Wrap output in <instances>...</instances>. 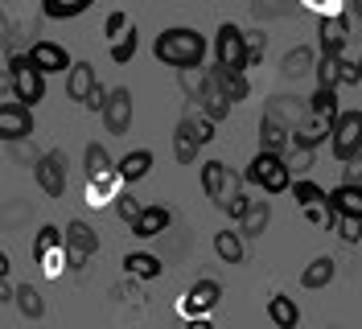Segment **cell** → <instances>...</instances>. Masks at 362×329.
<instances>
[{"label":"cell","mask_w":362,"mask_h":329,"mask_svg":"<svg viewBox=\"0 0 362 329\" xmlns=\"http://www.w3.org/2000/svg\"><path fill=\"white\" fill-rule=\"evenodd\" d=\"M153 54H157V62L181 70V66H202L206 54H210V45H206V37L198 33V29H189V25H173V29L157 33Z\"/></svg>","instance_id":"1"},{"label":"cell","mask_w":362,"mask_h":329,"mask_svg":"<svg viewBox=\"0 0 362 329\" xmlns=\"http://www.w3.org/2000/svg\"><path fill=\"white\" fill-rule=\"evenodd\" d=\"M247 181H251V185H259L268 197L293 190V169H288V156L259 149V153L251 156V165H247Z\"/></svg>","instance_id":"2"},{"label":"cell","mask_w":362,"mask_h":329,"mask_svg":"<svg viewBox=\"0 0 362 329\" xmlns=\"http://www.w3.org/2000/svg\"><path fill=\"white\" fill-rule=\"evenodd\" d=\"M8 74H13V99H21L25 108H37L45 99V79L49 74L37 70L29 54H13L8 58Z\"/></svg>","instance_id":"3"},{"label":"cell","mask_w":362,"mask_h":329,"mask_svg":"<svg viewBox=\"0 0 362 329\" xmlns=\"http://www.w3.org/2000/svg\"><path fill=\"white\" fill-rule=\"evenodd\" d=\"M218 301H223V284H218V280H210V276H202V280H194L189 292L181 296L177 313H181V317H189V321H206V317L218 308Z\"/></svg>","instance_id":"4"},{"label":"cell","mask_w":362,"mask_h":329,"mask_svg":"<svg viewBox=\"0 0 362 329\" xmlns=\"http://www.w3.org/2000/svg\"><path fill=\"white\" fill-rule=\"evenodd\" d=\"M214 62L230 70H247V33L235 21H223L214 33Z\"/></svg>","instance_id":"5"},{"label":"cell","mask_w":362,"mask_h":329,"mask_svg":"<svg viewBox=\"0 0 362 329\" xmlns=\"http://www.w3.org/2000/svg\"><path fill=\"white\" fill-rule=\"evenodd\" d=\"M136 120V99L128 87H112L107 91V103H103V128L107 136H128Z\"/></svg>","instance_id":"6"},{"label":"cell","mask_w":362,"mask_h":329,"mask_svg":"<svg viewBox=\"0 0 362 329\" xmlns=\"http://www.w3.org/2000/svg\"><path fill=\"white\" fill-rule=\"evenodd\" d=\"M33 177H37V190L45 197H62L66 194V156L58 149H49L33 161Z\"/></svg>","instance_id":"7"},{"label":"cell","mask_w":362,"mask_h":329,"mask_svg":"<svg viewBox=\"0 0 362 329\" xmlns=\"http://www.w3.org/2000/svg\"><path fill=\"white\" fill-rule=\"evenodd\" d=\"M329 144H334V156H338V161L358 153L362 149V111H338V115H334V136H329Z\"/></svg>","instance_id":"8"},{"label":"cell","mask_w":362,"mask_h":329,"mask_svg":"<svg viewBox=\"0 0 362 329\" xmlns=\"http://www.w3.org/2000/svg\"><path fill=\"white\" fill-rule=\"evenodd\" d=\"M33 136V108H25L21 99L17 103H0V140L4 144H21Z\"/></svg>","instance_id":"9"},{"label":"cell","mask_w":362,"mask_h":329,"mask_svg":"<svg viewBox=\"0 0 362 329\" xmlns=\"http://www.w3.org/2000/svg\"><path fill=\"white\" fill-rule=\"evenodd\" d=\"M329 136H334V115H317V111H309V115L293 128V144L296 149H321Z\"/></svg>","instance_id":"10"},{"label":"cell","mask_w":362,"mask_h":329,"mask_svg":"<svg viewBox=\"0 0 362 329\" xmlns=\"http://www.w3.org/2000/svg\"><path fill=\"white\" fill-rule=\"evenodd\" d=\"M346 42H350V17L346 13H334V17L317 21V45H321V54H346Z\"/></svg>","instance_id":"11"},{"label":"cell","mask_w":362,"mask_h":329,"mask_svg":"<svg viewBox=\"0 0 362 329\" xmlns=\"http://www.w3.org/2000/svg\"><path fill=\"white\" fill-rule=\"evenodd\" d=\"M173 156H177L181 165H194V161L202 156V136H198V128H194V111L181 115L177 128H173Z\"/></svg>","instance_id":"12"},{"label":"cell","mask_w":362,"mask_h":329,"mask_svg":"<svg viewBox=\"0 0 362 329\" xmlns=\"http://www.w3.org/2000/svg\"><path fill=\"white\" fill-rule=\"evenodd\" d=\"M62 235H66V251L70 255H95L99 251V231L90 226L87 219H70L66 226H62Z\"/></svg>","instance_id":"13"},{"label":"cell","mask_w":362,"mask_h":329,"mask_svg":"<svg viewBox=\"0 0 362 329\" xmlns=\"http://www.w3.org/2000/svg\"><path fill=\"white\" fill-rule=\"evenodd\" d=\"M259 149H268V153H288L293 149V128L284 120H276L272 111L259 115Z\"/></svg>","instance_id":"14"},{"label":"cell","mask_w":362,"mask_h":329,"mask_svg":"<svg viewBox=\"0 0 362 329\" xmlns=\"http://www.w3.org/2000/svg\"><path fill=\"white\" fill-rule=\"evenodd\" d=\"M29 58H33V66L45 70V74H66L70 66H74L70 62V54L58 42H33L29 45Z\"/></svg>","instance_id":"15"},{"label":"cell","mask_w":362,"mask_h":329,"mask_svg":"<svg viewBox=\"0 0 362 329\" xmlns=\"http://www.w3.org/2000/svg\"><path fill=\"white\" fill-rule=\"evenodd\" d=\"M210 74H214V83L223 87V95L230 99V103H243V99H251V79L247 70H230V66H210Z\"/></svg>","instance_id":"16"},{"label":"cell","mask_w":362,"mask_h":329,"mask_svg":"<svg viewBox=\"0 0 362 329\" xmlns=\"http://www.w3.org/2000/svg\"><path fill=\"white\" fill-rule=\"evenodd\" d=\"M268 222H272V202L268 197H251L247 210L239 214V231H243V239H259L268 231Z\"/></svg>","instance_id":"17"},{"label":"cell","mask_w":362,"mask_h":329,"mask_svg":"<svg viewBox=\"0 0 362 329\" xmlns=\"http://www.w3.org/2000/svg\"><path fill=\"white\" fill-rule=\"evenodd\" d=\"M334 276H338V260L334 255H313V260L305 263V272H300V288H309V292L329 288Z\"/></svg>","instance_id":"18"},{"label":"cell","mask_w":362,"mask_h":329,"mask_svg":"<svg viewBox=\"0 0 362 329\" xmlns=\"http://www.w3.org/2000/svg\"><path fill=\"white\" fill-rule=\"evenodd\" d=\"M334 214H350V219H362V185L358 181H338L334 194L325 197Z\"/></svg>","instance_id":"19"},{"label":"cell","mask_w":362,"mask_h":329,"mask_svg":"<svg viewBox=\"0 0 362 329\" xmlns=\"http://www.w3.org/2000/svg\"><path fill=\"white\" fill-rule=\"evenodd\" d=\"M115 173H119V181H128V185L144 181V177L153 173V153H148V149H132V153H124L119 161H115Z\"/></svg>","instance_id":"20"},{"label":"cell","mask_w":362,"mask_h":329,"mask_svg":"<svg viewBox=\"0 0 362 329\" xmlns=\"http://www.w3.org/2000/svg\"><path fill=\"white\" fill-rule=\"evenodd\" d=\"M194 108L202 111V115H210L214 124H223L226 115H230V108H235V103L226 99L223 87H218V83H214V74H210V79H206V87H202V99H198Z\"/></svg>","instance_id":"21"},{"label":"cell","mask_w":362,"mask_h":329,"mask_svg":"<svg viewBox=\"0 0 362 329\" xmlns=\"http://www.w3.org/2000/svg\"><path fill=\"white\" fill-rule=\"evenodd\" d=\"M214 255L230 267H239V263L247 260V239H243V231H214Z\"/></svg>","instance_id":"22"},{"label":"cell","mask_w":362,"mask_h":329,"mask_svg":"<svg viewBox=\"0 0 362 329\" xmlns=\"http://www.w3.org/2000/svg\"><path fill=\"white\" fill-rule=\"evenodd\" d=\"M264 111H272L276 120H284L288 128H296V124L309 115V99H296V95H272L268 103H264Z\"/></svg>","instance_id":"23"},{"label":"cell","mask_w":362,"mask_h":329,"mask_svg":"<svg viewBox=\"0 0 362 329\" xmlns=\"http://www.w3.org/2000/svg\"><path fill=\"white\" fill-rule=\"evenodd\" d=\"M95 83H99V79H95V66H90V62H74L66 70V99L83 103L90 91H95Z\"/></svg>","instance_id":"24"},{"label":"cell","mask_w":362,"mask_h":329,"mask_svg":"<svg viewBox=\"0 0 362 329\" xmlns=\"http://www.w3.org/2000/svg\"><path fill=\"white\" fill-rule=\"evenodd\" d=\"M169 222H173V214H169L165 206H144L140 219L132 222V231L140 235V239H157L160 231H169Z\"/></svg>","instance_id":"25"},{"label":"cell","mask_w":362,"mask_h":329,"mask_svg":"<svg viewBox=\"0 0 362 329\" xmlns=\"http://www.w3.org/2000/svg\"><path fill=\"white\" fill-rule=\"evenodd\" d=\"M268 321L276 329H296V325H300V305H296L293 296L276 292V296L268 301Z\"/></svg>","instance_id":"26"},{"label":"cell","mask_w":362,"mask_h":329,"mask_svg":"<svg viewBox=\"0 0 362 329\" xmlns=\"http://www.w3.org/2000/svg\"><path fill=\"white\" fill-rule=\"evenodd\" d=\"M95 0H42V17L45 21H74L83 17Z\"/></svg>","instance_id":"27"},{"label":"cell","mask_w":362,"mask_h":329,"mask_svg":"<svg viewBox=\"0 0 362 329\" xmlns=\"http://www.w3.org/2000/svg\"><path fill=\"white\" fill-rule=\"evenodd\" d=\"M13 305L21 308V317H29V321H42L45 317V296H42V288L37 284H17Z\"/></svg>","instance_id":"28"},{"label":"cell","mask_w":362,"mask_h":329,"mask_svg":"<svg viewBox=\"0 0 362 329\" xmlns=\"http://www.w3.org/2000/svg\"><path fill=\"white\" fill-rule=\"evenodd\" d=\"M124 272H128L132 280H157L160 276V260L157 255H148V251H128V255H124Z\"/></svg>","instance_id":"29"},{"label":"cell","mask_w":362,"mask_h":329,"mask_svg":"<svg viewBox=\"0 0 362 329\" xmlns=\"http://www.w3.org/2000/svg\"><path fill=\"white\" fill-rule=\"evenodd\" d=\"M313 66H317L313 50H309V45H293V50L284 54V62H280V74H284V79H300V74H309Z\"/></svg>","instance_id":"30"},{"label":"cell","mask_w":362,"mask_h":329,"mask_svg":"<svg viewBox=\"0 0 362 329\" xmlns=\"http://www.w3.org/2000/svg\"><path fill=\"white\" fill-rule=\"evenodd\" d=\"M58 247H66V235H62V226H54V222H42L37 226V239H33V260L42 263L49 251H58Z\"/></svg>","instance_id":"31"},{"label":"cell","mask_w":362,"mask_h":329,"mask_svg":"<svg viewBox=\"0 0 362 329\" xmlns=\"http://www.w3.org/2000/svg\"><path fill=\"white\" fill-rule=\"evenodd\" d=\"M115 181H119V173H99V177H87V202L99 210V206H107L115 197Z\"/></svg>","instance_id":"32"},{"label":"cell","mask_w":362,"mask_h":329,"mask_svg":"<svg viewBox=\"0 0 362 329\" xmlns=\"http://www.w3.org/2000/svg\"><path fill=\"white\" fill-rule=\"evenodd\" d=\"M206 79H210V70H202V66H181V70H177V87H181V95H185L189 103H198V99H202Z\"/></svg>","instance_id":"33"},{"label":"cell","mask_w":362,"mask_h":329,"mask_svg":"<svg viewBox=\"0 0 362 329\" xmlns=\"http://www.w3.org/2000/svg\"><path fill=\"white\" fill-rule=\"evenodd\" d=\"M83 169H87V177H99V173H112L115 161H112V153H107L99 140H90L87 149H83Z\"/></svg>","instance_id":"34"},{"label":"cell","mask_w":362,"mask_h":329,"mask_svg":"<svg viewBox=\"0 0 362 329\" xmlns=\"http://www.w3.org/2000/svg\"><path fill=\"white\" fill-rule=\"evenodd\" d=\"M226 161H202V190H206V197L214 202V197L223 194V181H226Z\"/></svg>","instance_id":"35"},{"label":"cell","mask_w":362,"mask_h":329,"mask_svg":"<svg viewBox=\"0 0 362 329\" xmlns=\"http://www.w3.org/2000/svg\"><path fill=\"white\" fill-rule=\"evenodd\" d=\"M317 74V87H338L341 83V54H321L313 66Z\"/></svg>","instance_id":"36"},{"label":"cell","mask_w":362,"mask_h":329,"mask_svg":"<svg viewBox=\"0 0 362 329\" xmlns=\"http://www.w3.org/2000/svg\"><path fill=\"white\" fill-rule=\"evenodd\" d=\"M112 45V62H119V66H128L136 58V45H140V37H136V25H128L115 42H107Z\"/></svg>","instance_id":"37"},{"label":"cell","mask_w":362,"mask_h":329,"mask_svg":"<svg viewBox=\"0 0 362 329\" xmlns=\"http://www.w3.org/2000/svg\"><path fill=\"white\" fill-rule=\"evenodd\" d=\"M309 111H317V115H338V87H317L313 95H309Z\"/></svg>","instance_id":"38"},{"label":"cell","mask_w":362,"mask_h":329,"mask_svg":"<svg viewBox=\"0 0 362 329\" xmlns=\"http://www.w3.org/2000/svg\"><path fill=\"white\" fill-rule=\"evenodd\" d=\"M325 194H329V190H321V185H317V181H309V177H296V181H293L296 206H313V202H325Z\"/></svg>","instance_id":"39"},{"label":"cell","mask_w":362,"mask_h":329,"mask_svg":"<svg viewBox=\"0 0 362 329\" xmlns=\"http://www.w3.org/2000/svg\"><path fill=\"white\" fill-rule=\"evenodd\" d=\"M300 0H255V17L259 21H276V17H288Z\"/></svg>","instance_id":"40"},{"label":"cell","mask_w":362,"mask_h":329,"mask_svg":"<svg viewBox=\"0 0 362 329\" xmlns=\"http://www.w3.org/2000/svg\"><path fill=\"white\" fill-rule=\"evenodd\" d=\"M334 231H338L341 243H362V219H350V214H334Z\"/></svg>","instance_id":"41"},{"label":"cell","mask_w":362,"mask_h":329,"mask_svg":"<svg viewBox=\"0 0 362 329\" xmlns=\"http://www.w3.org/2000/svg\"><path fill=\"white\" fill-rule=\"evenodd\" d=\"M140 210H144V202H136V194H115V214L132 226L140 219Z\"/></svg>","instance_id":"42"},{"label":"cell","mask_w":362,"mask_h":329,"mask_svg":"<svg viewBox=\"0 0 362 329\" xmlns=\"http://www.w3.org/2000/svg\"><path fill=\"white\" fill-rule=\"evenodd\" d=\"M317 165V149H296L293 144V156H288V169H293V173H309V169H313Z\"/></svg>","instance_id":"43"},{"label":"cell","mask_w":362,"mask_h":329,"mask_svg":"<svg viewBox=\"0 0 362 329\" xmlns=\"http://www.w3.org/2000/svg\"><path fill=\"white\" fill-rule=\"evenodd\" d=\"M128 25H132V17H128L124 8H115V13H107V21H103V37H107V42H115Z\"/></svg>","instance_id":"44"},{"label":"cell","mask_w":362,"mask_h":329,"mask_svg":"<svg viewBox=\"0 0 362 329\" xmlns=\"http://www.w3.org/2000/svg\"><path fill=\"white\" fill-rule=\"evenodd\" d=\"M247 33V66L264 62V33L259 29H243Z\"/></svg>","instance_id":"45"},{"label":"cell","mask_w":362,"mask_h":329,"mask_svg":"<svg viewBox=\"0 0 362 329\" xmlns=\"http://www.w3.org/2000/svg\"><path fill=\"white\" fill-rule=\"evenodd\" d=\"M341 181H358V185H362V149L354 156H346V161H341Z\"/></svg>","instance_id":"46"},{"label":"cell","mask_w":362,"mask_h":329,"mask_svg":"<svg viewBox=\"0 0 362 329\" xmlns=\"http://www.w3.org/2000/svg\"><path fill=\"white\" fill-rule=\"evenodd\" d=\"M107 91H112V87L95 83V91H90L87 99H83V108H87V111H99V115H103V103H107Z\"/></svg>","instance_id":"47"},{"label":"cell","mask_w":362,"mask_h":329,"mask_svg":"<svg viewBox=\"0 0 362 329\" xmlns=\"http://www.w3.org/2000/svg\"><path fill=\"white\" fill-rule=\"evenodd\" d=\"M305 8H313L317 17H334V13H341V0H300Z\"/></svg>","instance_id":"48"},{"label":"cell","mask_w":362,"mask_h":329,"mask_svg":"<svg viewBox=\"0 0 362 329\" xmlns=\"http://www.w3.org/2000/svg\"><path fill=\"white\" fill-rule=\"evenodd\" d=\"M17 296V284H8V276H0V305H13Z\"/></svg>","instance_id":"49"},{"label":"cell","mask_w":362,"mask_h":329,"mask_svg":"<svg viewBox=\"0 0 362 329\" xmlns=\"http://www.w3.org/2000/svg\"><path fill=\"white\" fill-rule=\"evenodd\" d=\"M0 95H13V74H8V66L0 70Z\"/></svg>","instance_id":"50"},{"label":"cell","mask_w":362,"mask_h":329,"mask_svg":"<svg viewBox=\"0 0 362 329\" xmlns=\"http://www.w3.org/2000/svg\"><path fill=\"white\" fill-rule=\"evenodd\" d=\"M13 272V260H8V251H0V276H8Z\"/></svg>","instance_id":"51"},{"label":"cell","mask_w":362,"mask_h":329,"mask_svg":"<svg viewBox=\"0 0 362 329\" xmlns=\"http://www.w3.org/2000/svg\"><path fill=\"white\" fill-rule=\"evenodd\" d=\"M350 17H358L362 21V0H350Z\"/></svg>","instance_id":"52"},{"label":"cell","mask_w":362,"mask_h":329,"mask_svg":"<svg viewBox=\"0 0 362 329\" xmlns=\"http://www.w3.org/2000/svg\"><path fill=\"white\" fill-rule=\"evenodd\" d=\"M358 70H362V54H358Z\"/></svg>","instance_id":"53"}]
</instances>
